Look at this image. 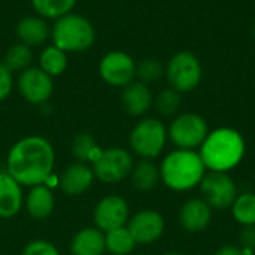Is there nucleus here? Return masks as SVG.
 Here are the masks:
<instances>
[{"label": "nucleus", "mask_w": 255, "mask_h": 255, "mask_svg": "<svg viewBox=\"0 0 255 255\" xmlns=\"http://www.w3.org/2000/svg\"><path fill=\"white\" fill-rule=\"evenodd\" d=\"M247 154V142L241 131L232 127L211 130L199 148L208 172H226L236 169Z\"/></svg>", "instance_id": "obj_2"}, {"label": "nucleus", "mask_w": 255, "mask_h": 255, "mask_svg": "<svg viewBox=\"0 0 255 255\" xmlns=\"http://www.w3.org/2000/svg\"><path fill=\"white\" fill-rule=\"evenodd\" d=\"M105 233L97 227H84L72 238V255H105Z\"/></svg>", "instance_id": "obj_20"}, {"label": "nucleus", "mask_w": 255, "mask_h": 255, "mask_svg": "<svg viewBox=\"0 0 255 255\" xmlns=\"http://www.w3.org/2000/svg\"><path fill=\"white\" fill-rule=\"evenodd\" d=\"M164 76L169 85L179 93L194 91L203 78L200 60L190 51H179L170 57L164 67Z\"/></svg>", "instance_id": "obj_8"}, {"label": "nucleus", "mask_w": 255, "mask_h": 255, "mask_svg": "<svg viewBox=\"0 0 255 255\" xmlns=\"http://www.w3.org/2000/svg\"><path fill=\"white\" fill-rule=\"evenodd\" d=\"M181 93L173 90L172 87L161 90L154 99L155 109L163 117H173L181 108Z\"/></svg>", "instance_id": "obj_28"}, {"label": "nucleus", "mask_w": 255, "mask_h": 255, "mask_svg": "<svg viewBox=\"0 0 255 255\" xmlns=\"http://www.w3.org/2000/svg\"><path fill=\"white\" fill-rule=\"evenodd\" d=\"M130 220V208L124 197L118 194H108L102 197L93 211L94 227L108 233L111 230L127 226Z\"/></svg>", "instance_id": "obj_12"}, {"label": "nucleus", "mask_w": 255, "mask_h": 255, "mask_svg": "<svg viewBox=\"0 0 255 255\" xmlns=\"http://www.w3.org/2000/svg\"><path fill=\"white\" fill-rule=\"evenodd\" d=\"M97 39L94 24L84 15L70 12L51 25V43L67 54L88 51Z\"/></svg>", "instance_id": "obj_4"}, {"label": "nucleus", "mask_w": 255, "mask_h": 255, "mask_svg": "<svg viewBox=\"0 0 255 255\" xmlns=\"http://www.w3.org/2000/svg\"><path fill=\"white\" fill-rule=\"evenodd\" d=\"M134 58L120 49L106 52L99 61V75L105 84L114 88H124L136 81Z\"/></svg>", "instance_id": "obj_10"}, {"label": "nucleus", "mask_w": 255, "mask_h": 255, "mask_svg": "<svg viewBox=\"0 0 255 255\" xmlns=\"http://www.w3.org/2000/svg\"><path fill=\"white\" fill-rule=\"evenodd\" d=\"M161 255H184V254H181V253H176V251H170V253H164V254H161Z\"/></svg>", "instance_id": "obj_34"}, {"label": "nucleus", "mask_w": 255, "mask_h": 255, "mask_svg": "<svg viewBox=\"0 0 255 255\" xmlns=\"http://www.w3.org/2000/svg\"><path fill=\"white\" fill-rule=\"evenodd\" d=\"M209 134L206 120L194 112H184L173 118L167 127V137L176 149L197 151Z\"/></svg>", "instance_id": "obj_7"}, {"label": "nucleus", "mask_w": 255, "mask_h": 255, "mask_svg": "<svg viewBox=\"0 0 255 255\" xmlns=\"http://www.w3.org/2000/svg\"><path fill=\"white\" fill-rule=\"evenodd\" d=\"M130 178L133 187L139 191H152L161 182L160 169L152 160H140L134 163Z\"/></svg>", "instance_id": "obj_21"}, {"label": "nucleus", "mask_w": 255, "mask_h": 255, "mask_svg": "<svg viewBox=\"0 0 255 255\" xmlns=\"http://www.w3.org/2000/svg\"><path fill=\"white\" fill-rule=\"evenodd\" d=\"M67 66H69L67 52L61 51L52 43L42 48L37 58V67L42 69L45 73H48L51 78H57L63 75L67 70Z\"/></svg>", "instance_id": "obj_22"}, {"label": "nucleus", "mask_w": 255, "mask_h": 255, "mask_svg": "<svg viewBox=\"0 0 255 255\" xmlns=\"http://www.w3.org/2000/svg\"><path fill=\"white\" fill-rule=\"evenodd\" d=\"M13 87H15L13 73L3 63H0V103L4 102L12 94Z\"/></svg>", "instance_id": "obj_31"}, {"label": "nucleus", "mask_w": 255, "mask_h": 255, "mask_svg": "<svg viewBox=\"0 0 255 255\" xmlns=\"http://www.w3.org/2000/svg\"><path fill=\"white\" fill-rule=\"evenodd\" d=\"M158 169L161 184L176 193L197 188L208 172L199 151L176 148L163 157Z\"/></svg>", "instance_id": "obj_3"}, {"label": "nucleus", "mask_w": 255, "mask_h": 255, "mask_svg": "<svg viewBox=\"0 0 255 255\" xmlns=\"http://www.w3.org/2000/svg\"><path fill=\"white\" fill-rule=\"evenodd\" d=\"M76 1L78 0H30L36 15L48 21H55L60 16L73 12Z\"/></svg>", "instance_id": "obj_24"}, {"label": "nucleus", "mask_w": 255, "mask_h": 255, "mask_svg": "<svg viewBox=\"0 0 255 255\" xmlns=\"http://www.w3.org/2000/svg\"><path fill=\"white\" fill-rule=\"evenodd\" d=\"M239 244H241V248L251 250L255 253V226L242 227L239 233Z\"/></svg>", "instance_id": "obj_32"}, {"label": "nucleus", "mask_w": 255, "mask_h": 255, "mask_svg": "<svg viewBox=\"0 0 255 255\" xmlns=\"http://www.w3.org/2000/svg\"><path fill=\"white\" fill-rule=\"evenodd\" d=\"M96 176L93 173V169L87 163H79L75 161L69 164L60 175V190L69 196V197H78L87 193Z\"/></svg>", "instance_id": "obj_14"}, {"label": "nucleus", "mask_w": 255, "mask_h": 255, "mask_svg": "<svg viewBox=\"0 0 255 255\" xmlns=\"http://www.w3.org/2000/svg\"><path fill=\"white\" fill-rule=\"evenodd\" d=\"M15 84L21 97L34 106L45 105L54 94V78L37 66H30L18 73Z\"/></svg>", "instance_id": "obj_11"}, {"label": "nucleus", "mask_w": 255, "mask_h": 255, "mask_svg": "<svg viewBox=\"0 0 255 255\" xmlns=\"http://www.w3.org/2000/svg\"><path fill=\"white\" fill-rule=\"evenodd\" d=\"M72 155L75 157L76 161L79 163H91L93 158L97 155V152L100 151L96 139L93 137V134L90 133H79L73 137L72 140Z\"/></svg>", "instance_id": "obj_27"}, {"label": "nucleus", "mask_w": 255, "mask_h": 255, "mask_svg": "<svg viewBox=\"0 0 255 255\" xmlns=\"http://www.w3.org/2000/svg\"><path fill=\"white\" fill-rule=\"evenodd\" d=\"M199 188L202 199L212 211L230 209L239 194L235 179L226 172H206Z\"/></svg>", "instance_id": "obj_9"}, {"label": "nucleus", "mask_w": 255, "mask_h": 255, "mask_svg": "<svg viewBox=\"0 0 255 255\" xmlns=\"http://www.w3.org/2000/svg\"><path fill=\"white\" fill-rule=\"evenodd\" d=\"M214 255H244V251L241 247H236V245H224V247H220Z\"/></svg>", "instance_id": "obj_33"}, {"label": "nucleus", "mask_w": 255, "mask_h": 255, "mask_svg": "<svg viewBox=\"0 0 255 255\" xmlns=\"http://www.w3.org/2000/svg\"><path fill=\"white\" fill-rule=\"evenodd\" d=\"M230 211L233 220L242 227L255 226V193L245 191L238 194Z\"/></svg>", "instance_id": "obj_25"}, {"label": "nucleus", "mask_w": 255, "mask_h": 255, "mask_svg": "<svg viewBox=\"0 0 255 255\" xmlns=\"http://www.w3.org/2000/svg\"><path fill=\"white\" fill-rule=\"evenodd\" d=\"M167 140V127L161 120L154 117L140 118L133 126L128 136L131 151L142 160H154L160 157Z\"/></svg>", "instance_id": "obj_5"}, {"label": "nucleus", "mask_w": 255, "mask_h": 255, "mask_svg": "<svg viewBox=\"0 0 255 255\" xmlns=\"http://www.w3.org/2000/svg\"><path fill=\"white\" fill-rule=\"evenodd\" d=\"M106 251L112 255H130L137 247L127 226L105 233Z\"/></svg>", "instance_id": "obj_23"}, {"label": "nucleus", "mask_w": 255, "mask_h": 255, "mask_svg": "<svg viewBox=\"0 0 255 255\" xmlns=\"http://www.w3.org/2000/svg\"><path fill=\"white\" fill-rule=\"evenodd\" d=\"M127 229L137 245H151L163 236L166 221L158 211L142 209L130 217Z\"/></svg>", "instance_id": "obj_13"}, {"label": "nucleus", "mask_w": 255, "mask_h": 255, "mask_svg": "<svg viewBox=\"0 0 255 255\" xmlns=\"http://www.w3.org/2000/svg\"><path fill=\"white\" fill-rule=\"evenodd\" d=\"M152 105H154V97L149 85L136 79L123 88L121 106L127 115L140 118L151 109Z\"/></svg>", "instance_id": "obj_16"}, {"label": "nucleus", "mask_w": 255, "mask_h": 255, "mask_svg": "<svg viewBox=\"0 0 255 255\" xmlns=\"http://www.w3.org/2000/svg\"><path fill=\"white\" fill-rule=\"evenodd\" d=\"M55 167V149L52 143L39 134L24 136L16 140L6 155V173L21 187L46 184Z\"/></svg>", "instance_id": "obj_1"}, {"label": "nucleus", "mask_w": 255, "mask_h": 255, "mask_svg": "<svg viewBox=\"0 0 255 255\" xmlns=\"http://www.w3.org/2000/svg\"><path fill=\"white\" fill-rule=\"evenodd\" d=\"M24 206L22 187L6 172H0V218L10 220Z\"/></svg>", "instance_id": "obj_18"}, {"label": "nucleus", "mask_w": 255, "mask_h": 255, "mask_svg": "<svg viewBox=\"0 0 255 255\" xmlns=\"http://www.w3.org/2000/svg\"><path fill=\"white\" fill-rule=\"evenodd\" d=\"M31 61H33V48L21 42H16L6 51L1 63L12 73H21L22 70L31 66Z\"/></svg>", "instance_id": "obj_26"}, {"label": "nucleus", "mask_w": 255, "mask_h": 255, "mask_svg": "<svg viewBox=\"0 0 255 255\" xmlns=\"http://www.w3.org/2000/svg\"><path fill=\"white\" fill-rule=\"evenodd\" d=\"M134 167L133 155L120 146L100 149L91 161V169L97 181L114 185L127 179Z\"/></svg>", "instance_id": "obj_6"}, {"label": "nucleus", "mask_w": 255, "mask_h": 255, "mask_svg": "<svg viewBox=\"0 0 255 255\" xmlns=\"http://www.w3.org/2000/svg\"><path fill=\"white\" fill-rule=\"evenodd\" d=\"M15 34L18 42L34 48L45 45L46 40L51 39V25L48 19L39 15H27L16 22Z\"/></svg>", "instance_id": "obj_17"}, {"label": "nucleus", "mask_w": 255, "mask_h": 255, "mask_svg": "<svg viewBox=\"0 0 255 255\" xmlns=\"http://www.w3.org/2000/svg\"><path fill=\"white\" fill-rule=\"evenodd\" d=\"M212 212L203 199H188L179 209V224L187 233H202L211 226Z\"/></svg>", "instance_id": "obj_15"}, {"label": "nucleus", "mask_w": 255, "mask_h": 255, "mask_svg": "<svg viewBox=\"0 0 255 255\" xmlns=\"http://www.w3.org/2000/svg\"><path fill=\"white\" fill-rule=\"evenodd\" d=\"M164 76V66L157 58H143L136 64V79L149 85Z\"/></svg>", "instance_id": "obj_29"}, {"label": "nucleus", "mask_w": 255, "mask_h": 255, "mask_svg": "<svg viewBox=\"0 0 255 255\" xmlns=\"http://www.w3.org/2000/svg\"><path fill=\"white\" fill-rule=\"evenodd\" d=\"M21 255H61L58 248L45 239H34L30 241L24 248Z\"/></svg>", "instance_id": "obj_30"}, {"label": "nucleus", "mask_w": 255, "mask_h": 255, "mask_svg": "<svg viewBox=\"0 0 255 255\" xmlns=\"http://www.w3.org/2000/svg\"><path fill=\"white\" fill-rule=\"evenodd\" d=\"M24 208L27 214L36 220L43 221L49 218L55 208V197L51 188L45 184L28 188V193L24 197Z\"/></svg>", "instance_id": "obj_19"}, {"label": "nucleus", "mask_w": 255, "mask_h": 255, "mask_svg": "<svg viewBox=\"0 0 255 255\" xmlns=\"http://www.w3.org/2000/svg\"><path fill=\"white\" fill-rule=\"evenodd\" d=\"M254 37H255V27H254Z\"/></svg>", "instance_id": "obj_35"}]
</instances>
